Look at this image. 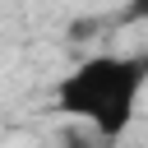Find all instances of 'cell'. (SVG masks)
<instances>
[{"label": "cell", "mask_w": 148, "mask_h": 148, "mask_svg": "<svg viewBox=\"0 0 148 148\" xmlns=\"http://www.w3.org/2000/svg\"><path fill=\"white\" fill-rule=\"evenodd\" d=\"M139 92H143V56H88L60 79L56 106L92 125L102 139H120L134 120Z\"/></svg>", "instance_id": "1"}, {"label": "cell", "mask_w": 148, "mask_h": 148, "mask_svg": "<svg viewBox=\"0 0 148 148\" xmlns=\"http://www.w3.org/2000/svg\"><path fill=\"white\" fill-rule=\"evenodd\" d=\"M120 23H148V0H125Z\"/></svg>", "instance_id": "2"}, {"label": "cell", "mask_w": 148, "mask_h": 148, "mask_svg": "<svg viewBox=\"0 0 148 148\" xmlns=\"http://www.w3.org/2000/svg\"><path fill=\"white\" fill-rule=\"evenodd\" d=\"M143 88H148V51H143Z\"/></svg>", "instance_id": "3"}]
</instances>
